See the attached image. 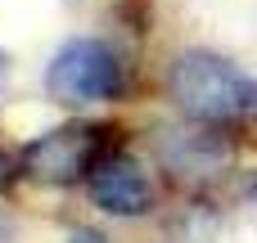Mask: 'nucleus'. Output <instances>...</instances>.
Segmentation results:
<instances>
[{"instance_id":"obj_1","label":"nucleus","mask_w":257,"mask_h":243,"mask_svg":"<svg viewBox=\"0 0 257 243\" xmlns=\"http://www.w3.org/2000/svg\"><path fill=\"white\" fill-rule=\"evenodd\" d=\"M172 99L194 122H235L257 108V81L221 54L190 50L172 63Z\"/></svg>"},{"instance_id":"obj_2","label":"nucleus","mask_w":257,"mask_h":243,"mask_svg":"<svg viewBox=\"0 0 257 243\" xmlns=\"http://www.w3.org/2000/svg\"><path fill=\"white\" fill-rule=\"evenodd\" d=\"M45 90H50L54 104H68V108L108 104V99H117L126 90V68H122L113 45H104L95 36H77L50 59Z\"/></svg>"},{"instance_id":"obj_3","label":"nucleus","mask_w":257,"mask_h":243,"mask_svg":"<svg viewBox=\"0 0 257 243\" xmlns=\"http://www.w3.org/2000/svg\"><path fill=\"white\" fill-rule=\"evenodd\" d=\"M108 126H86V122H72V126H59V131H45L36 135L27 149H23V171L41 185H77V180H90L95 162L108 149Z\"/></svg>"},{"instance_id":"obj_4","label":"nucleus","mask_w":257,"mask_h":243,"mask_svg":"<svg viewBox=\"0 0 257 243\" xmlns=\"http://www.w3.org/2000/svg\"><path fill=\"white\" fill-rule=\"evenodd\" d=\"M90 198L108 216H145L154 207V180L149 171L126 153H104L90 171Z\"/></svg>"},{"instance_id":"obj_5","label":"nucleus","mask_w":257,"mask_h":243,"mask_svg":"<svg viewBox=\"0 0 257 243\" xmlns=\"http://www.w3.org/2000/svg\"><path fill=\"white\" fill-rule=\"evenodd\" d=\"M68 243H108V239H104L99 230H72V234H68Z\"/></svg>"},{"instance_id":"obj_6","label":"nucleus","mask_w":257,"mask_h":243,"mask_svg":"<svg viewBox=\"0 0 257 243\" xmlns=\"http://www.w3.org/2000/svg\"><path fill=\"white\" fill-rule=\"evenodd\" d=\"M9 180H14V158L0 153V189H9Z\"/></svg>"},{"instance_id":"obj_7","label":"nucleus","mask_w":257,"mask_h":243,"mask_svg":"<svg viewBox=\"0 0 257 243\" xmlns=\"http://www.w3.org/2000/svg\"><path fill=\"white\" fill-rule=\"evenodd\" d=\"M0 81H5V54H0Z\"/></svg>"}]
</instances>
